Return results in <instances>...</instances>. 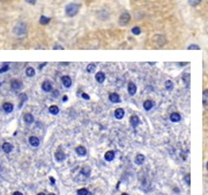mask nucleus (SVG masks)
<instances>
[{
	"label": "nucleus",
	"instance_id": "f257e3e1",
	"mask_svg": "<svg viewBox=\"0 0 208 195\" xmlns=\"http://www.w3.org/2000/svg\"><path fill=\"white\" fill-rule=\"evenodd\" d=\"M79 11H80V5H79V4H74V2L68 4V5L65 7V13H66V15L69 16V18L75 16V15L79 13Z\"/></svg>",
	"mask_w": 208,
	"mask_h": 195
},
{
	"label": "nucleus",
	"instance_id": "f03ea898",
	"mask_svg": "<svg viewBox=\"0 0 208 195\" xmlns=\"http://www.w3.org/2000/svg\"><path fill=\"white\" fill-rule=\"evenodd\" d=\"M13 32L16 36H25L27 34V25L25 22H19L13 28Z\"/></svg>",
	"mask_w": 208,
	"mask_h": 195
},
{
	"label": "nucleus",
	"instance_id": "7ed1b4c3",
	"mask_svg": "<svg viewBox=\"0 0 208 195\" xmlns=\"http://www.w3.org/2000/svg\"><path fill=\"white\" fill-rule=\"evenodd\" d=\"M130 21H131V14L128 12H124V13L120 14L118 21L120 26H127L130 23Z\"/></svg>",
	"mask_w": 208,
	"mask_h": 195
},
{
	"label": "nucleus",
	"instance_id": "20e7f679",
	"mask_svg": "<svg viewBox=\"0 0 208 195\" xmlns=\"http://www.w3.org/2000/svg\"><path fill=\"white\" fill-rule=\"evenodd\" d=\"M22 87H23V84H22L21 80H19V79H12L11 80V88L13 91H20Z\"/></svg>",
	"mask_w": 208,
	"mask_h": 195
},
{
	"label": "nucleus",
	"instance_id": "39448f33",
	"mask_svg": "<svg viewBox=\"0 0 208 195\" xmlns=\"http://www.w3.org/2000/svg\"><path fill=\"white\" fill-rule=\"evenodd\" d=\"M28 141H29V144L32 148H38L39 144H41V141H39V138L37 136H30Z\"/></svg>",
	"mask_w": 208,
	"mask_h": 195
},
{
	"label": "nucleus",
	"instance_id": "423d86ee",
	"mask_svg": "<svg viewBox=\"0 0 208 195\" xmlns=\"http://www.w3.org/2000/svg\"><path fill=\"white\" fill-rule=\"evenodd\" d=\"M42 90H43L44 92H52V91H53V86H52V84H51L49 80H45V81L42 84Z\"/></svg>",
	"mask_w": 208,
	"mask_h": 195
},
{
	"label": "nucleus",
	"instance_id": "0eeeda50",
	"mask_svg": "<svg viewBox=\"0 0 208 195\" xmlns=\"http://www.w3.org/2000/svg\"><path fill=\"white\" fill-rule=\"evenodd\" d=\"M75 152H76L78 156H80V157H85V156L87 155V149H86L83 145H79V146H76Z\"/></svg>",
	"mask_w": 208,
	"mask_h": 195
},
{
	"label": "nucleus",
	"instance_id": "6e6552de",
	"mask_svg": "<svg viewBox=\"0 0 208 195\" xmlns=\"http://www.w3.org/2000/svg\"><path fill=\"white\" fill-rule=\"evenodd\" d=\"M1 149H2V151H4L5 153H11V152L13 151V145H12L11 143H8V142H5V143L1 145Z\"/></svg>",
	"mask_w": 208,
	"mask_h": 195
},
{
	"label": "nucleus",
	"instance_id": "1a4fd4ad",
	"mask_svg": "<svg viewBox=\"0 0 208 195\" xmlns=\"http://www.w3.org/2000/svg\"><path fill=\"white\" fill-rule=\"evenodd\" d=\"M55 158H56L57 162H64L65 158H66V155L61 150H57L56 153H55Z\"/></svg>",
	"mask_w": 208,
	"mask_h": 195
},
{
	"label": "nucleus",
	"instance_id": "9d476101",
	"mask_svg": "<svg viewBox=\"0 0 208 195\" xmlns=\"http://www.w3.org/2000/svg\"><path fill=\"white\" fill-rule=\"evenodd\" d=\"M61 83H62V85H64L66 88H68V87H71V85H72V79H71V77H68V76H64V77L61 78Z\"/></svg>",
	"mask_w": 208,
	"mask_h": 195
},
{
	"label": "nucleus",
	"instance_id": "9b49d317",
	"mask_svg": "<svg viewBox=\"0 0 208 195\" xmlns=\"http://www.w3.org/2000/svg\"><path fill=\"white\" fill-rule=\"evenodd\" d=\"M127 90H128L130 95H134V94L137 93V85H135L134 83L130 81V83H128V85H127Z\"/></svg>",
	"mask_w": 208,
	"mask_h": 195
},
{
	"label": "nucleus",
	"instance_id": "f8f14e48",
	"mask_svg": "<svg viewBox=\"0 0 208 195\" xmlns=\"http://www.w3.org/2000/svg\"><path fill=\"white\" fill-rule=\"evenodd\" d=\"M13 109H14V106L11 103V102H5L4 105H2V110L5 112V113H12L13 112Z\"/></svg>",
	"mask_w": 208,
	"mask_h": 195
},
{
	"label": "nucleus",
	"instance_id": "ddd939ff",
	"mask_svg": "<svg viewBox=\"0 0 208 195\" xmlns=\"http://www.w3.org/2000/svg\"><path fill=\"white\" fill-rule=\"evenodd\" d=\"M130 122H131V124H132L133 128H137L139 126V123H140V119L137 115H132L131 119H130Z\"/></svg>",
	"mask_w": 208,
	"mask_h": 195
},
{
	"label": "nucleus",
	"instance_id": "4468645a",
	"mask_svg": "<svg viewBox=\"0 0 208 195\" xmlns=\"http://www.w3.org/2000/svg\"><path fill=\"white\" fill-rule=\"evenodd\" d=\"M104 159L106 162H112L115 159V151L110 150V151H106L105 155H104Z\"/></svg>",
	"mask_w": 208,
	"mask_h": 195
},
{
	"label": "nucleus",
	"instance_id": "2eb2a0df",
	"mask_svg": "<svg viewBox=\"0 0 208 195\" xmlns=\"http://www.w3.org/2000/svg\"><path fill=\"white\" fill-rule=\"evenodd\" d=\"M180 120H181V116H180L179 113L175 112V113H171V114H170V121H171V122L176 123V122H179Z\"/></svg>",
	"mask_w": 208,
	"mask_h": 195
},
{
	"label": "nucleus",
	"instance_id": "dca6fc26",
	"mask_svg": "<svg viewBox=\"0 0 208 195\" xmlns=\"http://www.w3.org/2000/svg\"><path fill=\"white\" fill-rule=\"evenodd\" d=\"M146 160V157L144 156V155H141V153H139V155H137L135 156V159H134V162L137 164V165H142L144 162Z\"/></svg>",
	"mask_w": 208,
	"mask_h": 195
},
{
	"label": "nucleus",
	"instance_id": "f3484780",
	"mask_svg": "<svg viewBox=\"0 0 208 195\" xmlns=\"http://www.w3.org/2000/svg\"><path fill=\"white\" fill-rule=\"evenodd\" d=\"M95 79H96L97 83L102 84V83L105 80V73H104V72H97L96 76H95Z\"/></svg>",
	"mask_w": 208,
	"mask_h": 195
},
{
	"label": "nucleus",
	"instance_id": "a211bd4d",
	"mask_svg": "<svg viewBox=\"0 0 208 195\" xmlns=\"http://www.w3.org/2000/svg\"><path fill=\"white\" fill-rule=\"evenodd\" d=\"M109 100L113 103H118L120 102V97H119L117 93H110L109 94Z\"/></svg>",
	"mask_w": 208,
	"mask_h": 195
},
{
	"label": "nucleus",
	"instance_id": "6ab92c4d",
	"mask_svg": "<svg viewBox=\"0 0 208 195\" xmlns=\"http://www.w3.org/2000/svg\"><path fill=\"white\" fill-rule=\"evenodd\" d=\"M124 115H125V112H124L123 108H117V109L115 110V117H116V119L121 120V119L124 117Z\"/></svg>",
	"mask_w": 208,
	"mask_h": 195
},
{
	"label": "nucleus",
	"instance_id": "aec40b11",
	"mask_svg": "<svg viewBox=\"0 0 208 195\" xmlns=\"http://www.w3.org/2000/svg\"><path fill=\"white\" fill-rule=\"evenodd\" d=\"M23 120H25V122L27 123V124H31L32 122H34V116L30 114V113H27V114H25V116H23Z\"/></svg>",
	"mask_w": 208,
	"mask_h": 195
},
{
	"label": "nucleus",
	"instance_id": "412c9836",
	"mask_svg": "<svg viewBox=\"0 0 208 195\" xmlns=\"http://www.w3.org/2000/svg\"><path fill=\"white\" fill-rule=\"evenodd\" d=\"M90 173H91V170H90V167H88V166H83V167L81 168V174H82L83 177L88 178V177H90Z\"/></svg>",
	"mask_w": 208,
	"mask_h": 195
},
{
	"label": "nucleus",
	"instance_id": "4be33fe9",
	"mask_svg": "<svg viewBox=\"0 0 208 195\" xmlns=\"http://www.w3.org/2000/svg\"><path fill=\"white\" fill-rule=\"evenodd\" d=\"M154 101H151V100H146L145 102H144V108L146 109V110H150L153 107H154Z\"/></svg>",
	"mask_w": 208,
	"mask_h": 195
},
{
	"label": "nucleus",
	"instance_id": "5701e85b",
	"mask_svg": "<svg viewBox=\"0 0 208 195\" xmlns=\"http://www.w3.org/2000/svg\"><path fill=\"white\" fill-rule=\"evenodd\" d=\"M49 113L52 114V115H58V114H59V108H58L57 106L52 105V106L49 107Z\"/></svg>",
	"mask_w": 208,
	"mask_h": 195
},
{
	"label": "nucleus",
	"instance_id": "b1692460",
	"mask_svg": "<svg viewBox=\"0 0 208 195\" xmlns=\"http://www.w3.org/2000/svg\"><path fill=\"white\" fill-rule=\"evenodd\" d=\"M202 105L204 106H208V90H204L202 92Z\"/></svg>",
	"mask_w": 208,
	"mask_h": 195
},
{
	"label": "nucleus",
	"instance_id": "393cba45",
	"mask_svg": "<svg viewBox=\"0 0 208 195\" xmlns=\"http://www.w3.org/2000/svg\"><path fill=\"white\" fill-rule=\"evenodd\" d=\"M181 79H183V81L185 83V85L188 87L190 86V80H191V77H190V73H185V74H183V77H181Z\"/></svg>",
	"mask_w": 208,
	"mask_h": 195
},
{
	"label": "nucleus",
	"instance_id": "a878e982",
	"mask_svg": "<svg viewBox=\"0 0 208 195\" xmlns=\"http://www.w3.org/2000/svg\"><path fill=\"white\" fill-rule=\"evenodd\" d=\"M26 74H27V77H34L35 76V69L34 67H31V66H28L27 69H26Z\"/></svg>",
	"mask_w": 208,
	"mask_h": 195
},
{
	"label": "nucleus",
	"instance_id": "bb28decb",
	"mask_svg": "<svg viewBox=\"0 0 208 195\" xmlns=\"http://www.w3.org/2000/svg\"><path fill=\"white\" fill-rule=\"evenodd\" d=\"M50 21H51V19H50V18H46V16H44V15H42L41 19H39V23H41V25H48Z\"/></svg>",
	"mask_w": 208,
	"mask_h": 195
},
{
	"label": "nucleus",
	"instance_id": "cd10ccee",
	"mask_svg": "<svg viewBox=\"0 0 208 195\" xmlns=\"http://www.w3.org/2000/svg\"><path fill=\"white\" fill-rule=\"evenodd\" d=\"M27 99H28L27 94H25V93L20 94V105H19V107H20V108L23 106V102H25V101H27Z\"/></svg>",
	"mask_w": 208,
	"mask_h": 195
},
{
	"label": "nucleus",
	"instance_id": "c85d7f7f",
	"mask_svg": "<svg viewBox=\"0 0 208 195\" xmlns=\"http://www.w3.org/2000/svg\"><path fill=\"white\" fill-rule=\"evenodd\" d=\"M164 86H165V88H167L168 91H171V90L174 88V83H172L171 80H167V81L164 83Z\"/></svg>",
	"mask_w": 208,
	"mask_h": 195
},
{
	"label": "nucleus",
	"instance_id": "c756f323",
	"mask_svg": "<svg viewBox=\"0 0 208 195\" xmlns=\"http://www.w3.org/2000/svg\"><path fill=\"white\" fill-rule=\"evenodd\" d=\"M78 195H89V191L87 188H81V189H78Z\"/></svg>",
	"mask_w": 208,
	"mask_h": 195
},
{
	"label": "nucleus",
	"instance_id": "7c9ffc66",
	"mask_svg": "<svg viewBox=\"0 0 208 195\" xmlns=\"http://www.w3.org/2000/svg\"><path fill=\"white\" fill-rule=\"evenodd\" d=\"M95 69H96V65L94 64V63H91L87 66V72H89V73H92L94 71H95Z\"/></svg>",
	"mask_w": 208,
	"mask_h": 195
},
{
	"label": "nucleus",
	"instance_id": "2f4dec72",
	"mask_svg": "<svg viewBox=\"0 0 208 195\" xmlns=\"http://www.w3.org/2000/svg\"><path fill=\"white\" fill-rule=\"evenodd\" d=\"M132 34H134V35H140V34H141L140 27H133V28H132Z\"/></svg>",
	"mask_w": 208,
	"mask_h": 195
},
{
	"label": "nucleus",
	"instance_id": "473e14b6",
	"mask_svg": "<svg viewBox=\"0 0 208 195\" xmlns=\"http://www.w3.org/2000/svg\"><path fill=\"white\" fill-rule=\"evenodd\" d=\"M184 180H185V182H186L187 186H191V175L190 174H186L184 177Z\"/></svg>",
	"mask_w": 208,
	"mask_h": 195
},
{
	"label": "nucleus",
	"instance_id": "72a5a7b5",
	"mask_svg": "<svg viewBox=\"0 0 208 195\" xmlns=\"http://www.w3.org/2000/svg\"><path fill=\"white\" fill-rule=\"evenodd\" d=\"M201 2V0H188V4L191 6H198Z\"/></svg>",
	"mask_w": 208,
	"mask_h": 195
},
{
	"label": "nucleus",
	"instance_id": "f704fd0d",
	"mask_svg": "<svg viewBox=\"0 0 208 195\" xmlns=\"http://www.w3.org/2000/svg\"><path fill=\"white\" fill-rule=\"evenodd\" d=\"M9 70V65L8 64H5L1 69H0V73H4V72H7Z\"/></svg>",
	"mask_w": 208,
	"mask_h": 195
},
{
	"label": "nucleus",
	"instance_id": "c9c22d12",
	"mask_svg": "<svg viewBox=\"0 0 208 195\" xmlns=\"http://www.w3.org/2000/svg\"><path fill=\"white\" fill-rule=\"evenodd\" d=\"M187 49H190V50H199L200 49V47L199 45H197V44H191V45H188V48Z\"/></svg>",
	"mask_w": 208,
	"mask_h": 195
},
{
	"label": "nucleus",
	"instance_id": "e433bc0d",
	"mask_svg": "<svg viewBox=\"0 0 208 195\" xmlns=\"http://www.w3.org/2000/svg\"><path fill=\"white\" fill-rule=\"evenodd\" d=\"M81 97L83 98L85 100H89V99H90V97L88 95V94H87V93H81Z\"/></svg>",
	"mask_w": 208,
	"mask_h": 195
},
{
	"label": "nucleus",
	"instance_id": "4c0bfd02",
	"mask_svg": "<svg viewBox=\"0 0 208 195\" xmlns=\"http://www.w3.org/2000/svg\"><path fill=\"white\" fill-rule=\"evenodd\" d=\"M53 49H56V50H60V49H64V47H61V45H58V44H56V45H53Z\"/></svg>",
	"mask_w": 208,
	"mask_h": 195
},
{
	"label": "nucleus",
	"instance_id": "58836bf2",
	"mask_svg": "<svg viewBox=\"0 0 208 195\" xmlns=\"http://www.w3.org/2000/svg\"><path fill=\"white\" fill-rule=\"evenodd\" d=\"M26 1H27V2H28V4H30V5H35V4H36V1H37V0H26Z\"/></svg>",
	"mask_w": 208,
	"mask_h": 195
},
{
	"label": "nucleus",
	"instance_id": "ea45409f",
	"mask_svg": "<svg viewBox=\"0 0 208 195\" xmlns=\"http://www.w3.org/2000/svg\"><path fill=\"white\" fill-rule=\"evenodd\" d=\"M58 94H59V92H58L57 90H55V91H53V97L57 98V97H58Z\"/></svg>",
	"mask_w": 208,
	"mask_h": 195
},
{
	"label": "nucleus",
	"instance_id": "a19ab883",
	"mask_svg": "<svg viewBox=\"0 0 208 195\" xmlns=\"http://www.w3.org/2000/svg\"><path fill=\"white\" fill-rule=\"evenodd\" d=\"M46 64H48V63H45V62H44V63H41V64H39V69L42 70V69H43V67H44Z\"/></svg>",
	"mask_w": 208,
	"mask_h": 195
},
{
	"label": "nucleus",
	"instance_id": "79ce46f5",
	"mask_svg": "<svg viewBox=\"0 0 208 195\" xmlns=\"http://www.w3.org/2000/svg\"><path fill=\"white\" fill-rule=\"evenodd\" d=\"M50 182H51V184H55V182H56V180H55L52 177H50Z\"/></svg>",
	"mask_w": 208,
	"mask_h": 195
},
{
	"label": "nucleus",
	"instance_id": "37998d69",
	"mask_svg": "<svg viewBox=\"0 0 208 195\" xmlns=\"http://www.w3.org/2000/svg\"><path fill=\"white\" fill-rule=\"evenodd\" d=\"M13 195H23V194H22L21 192H14V193H13Z\"/></svg>",
	"mask_w": 208,
	"mask_h": 195
},
{
	"label": "nucleus",
	"instance_id": "c03bdc74",
	"mask_svg": "<svg viewBox=\"0 0 208 195\" xmlns=\"http://www.w3.org/2000/svg\"><path fill=\"white\" fill-rule=\"evenodd\" d=\"M187 63H178V65H186Z\"/></svg>",
	"mask_w": 208,
	"mask_h": 195
},
{
	"label": "nucleus",
	"instance_id": "a18cd8bd",
	"mask_svg": "<svg viewBox=\"0 0 208 195\" xmlns=\"http://www.w3.org/2000/svg\"><path fill=\"white\" fill-rule=\"evenodd\" d=\"M37 195H46V194H45V193H38Z\"/></svg>",
	"mask_w": 208,
	"mask_h": 195
},
{
	"label": "nucleus",
	"instance_id": "49530a36",
	"mask_svg": "<svg viewBox=\"0 0 208 195\" xmlns=\"http://www.w3.org/2000/svg\"><path fill=\"white\" fill-rule=\"evenodd\" d=\"M206 167H207V171H208V162H207V164H206Z\"/></svg>",
	"mask_w": 208,
	"mask_h": 195
},
{
	"label": "nucleus",
	"instance_id": "de8ad7c7",
	"mask_svg": "<svg viewBox=\"0 0 208 195\" xmlns=\"http://www.w3.org/2000/svg\"><path fill=\"white\" fill-rule=\"evenodd\" d=\"M121 195H128V194H127V193H123Z\"/></svg>",
	"mask_w": 208,
	"mask_h": 195
},
{
	"label": "nucleus",
	"instance_id": "09e8293b",
	"mask_svg": "<svg viewBox=\"0 0 208 195\" xmlns=\"http://www.w3.org/2000/svg\"><path fill=\"white\" fill-rule=\"evenodd\" d=\"M49 195H56V194H53V193H51V194H49Z\"/></svg>",
	"mask_w": 208,
	"mask_h": 195
},
{
	"label": "nucleus",
	"instance_id": "8fccbe9b",
	"mask_svg": "<svg viewBox=\"0 0 208 195\" xmlns=\"http://www.w3.org/2000/svg\"><path fill=\"white\" fill-rule=\"evenodd\" d=\"M0 85H1V83H0Z\"/></svg>",
	"mask_w": 208,
	"mask_h": 195
}]
</instances>
